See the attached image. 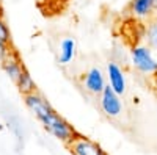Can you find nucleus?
<instances>
[{
	"label": "nucleus",
	"mask_w": 157,
	"mask_h": 155,
	"mask_svg": "<svg viewBox=\"0 0 157 155\" xmlns=\"http://www.w3.org/2000/svg\"><path fill=\"white\" fill-rule=\"evenodd\" d=\"M154 11H155V16H157V0H154Z\"/></svg>",
	"instance_id": "obj_15"
},
{
	"label": "nucleus",
	"mask_w": 157,
	"mask_h": 155,
	"mask_svg": "<svg viewBox=\"0 0 157 155\" xmlns=\"http://www.w3.org/2000/svg\"><path fill=\"white\" fill-rule=\"evenodd\" d=\"M24 102H25V107L35 114V118L43 124L46 130L55 138H58L61 143L68 144L77 135L75 128L66 119H63L41 94L33 93L29 96H24Z\"/></svg>",
	"instance_id": "obj_1"
},
{
	"label": "nucleus",
	"mask_w": 157,
	"mask_h": 155,
	"mask_svg": "<svg viewBox=\"0 0 157 155\" xmlns=\"http://www.w3.org/2000/svg\"><path fill=\"white\" fill-rule=\"evenodd\" d=\"M16 86H17L19 93H21L22 96H29V94L36 93L35 80L32 79V75L29 74V71H24V74L21 75V79L16 82Z\"/></svg>",
	"instance_id": "obj_10"
},
{
	"label": "nucleus",
	"mask_w": 157,
	"mask_h": 155,
	"mask_svg": "<svg viewBox=\"0 0 157 155\" xmlns=\"http://www.w3.org/2000/svg\"><path fill=\"white\" fill-rule=\"evenodd\" d=\"M130 58H132L134 68L140 74L152 77L157 72V60L154 58L152 49L148 47L146 44L134 46L132 50H130Z\"/></svg>",
	"instance_id": "obj_2"
},
{
	"label": "nucleus",
	"mask_w": 157,
	"mask_h": 155,
	"mask_svg": "<svg viewBox=\"0 0 157 155\" xmlns=\"http://www.w3.org/2000/svg\"><path fill=\"white\" fill-rule=\"evenodd\" d=\"M0 13H2V3H0Z\"/></svg>",
	"instance_id": "obj_16"
},
{
	"label": "nucleus",
	"mask_w": 157,
	"mask_h": 155,
	"mask_svg": "<svg viewBox=\"0 0 157 155\" xmlns=\"http://www.w3.org/2000/svg\"><path fill=\"white\" fill-rule=\"evenodd\" d=\"M2 128H3V125H2V124H0V130H2Z\"/></svg>",
	"instance_id": "obj_17"
},
{
	"label": "nucleus",
	"mask_w": 157,
	"mask_h": 155,
	"mask_svg": "<svg viewBox=\"0 0 157 155\" xmlns=\"http://www.w3.org/2000/svg\"><path fill=\"white\" fill-rule=\"evenodd\" d=\"M102 155H107V153H105V152H104V153H102Z\"/></svg>",
	"instance_id": "obj_18"
},
{
	"label": "nucleus",
	"mask_w": 157,
	"mask_h": 155,
	"mask_svg": "<svg viewBox=\"0 0 157 155\" xmlns=\"http://www.w3.org/2000/svg\"><path fill=\"white\" fill-rule=\"evenodd\" d=\"M2 66H3V71L6 72V75H8L14 83L21 79V75H22L24 71H25L24 64H22V61H21V58H19V54H17L14 49H13V50L10 52V55L2 61Z\"/></svg>",
	"instance_id": "obj_8"
},
{
	"label": "nucleus",
	"mask_w": 157,
	"mask_h": 155,
	"mask_svg": "<svg viewBox=\"0 0 157 155\" xmlns=\"http://www.w3.org/2000/svg\"><path fill=\"white\" fill-rule=\"evenodd\" d=\"M152 88H154V91L157 93V72L152 75Z\"/></svg>",
	"instance_id": "obj_14"
},
{
	"label": "nucleus",
	"mask_w": 157,
	"mask_h": 155,
	"mask_svg": "<svg viewBox=\"0 0 157 155\" xmlns=\"http://www.w3.org/2000/svg\"><path fill=\"white\" fill-rule=\"evenodd\" d=\"M105 86H107L105 75L99 68L88 69L82 77V88L91 96H101Z\"/></svg>",
	"instance_id": "obj_4"
},
{
	"label": "nucleus",
	"mask_w": 157,
	"mask_h": 155,
	"mask_svg": "<svg viewBox=\"0 0 157 155\" xmlns=\"http://www.w3.org/2000/svg\"><path fill=\"white\" fill-rule=\"evenodd\" d=\"M99 105H101V110L104 111V114L109 116V118H118V116L123 113L121 96L116 94L109 86V83L99 96Z\"/></svg>",
	"instance_id": "obj_3"
},
{
	"label": "nucleus",
	"mask_w": 157,
	"mask_h": 155,
	"mask_svg": "<svg viewBox=\"0 0 157 155\" xmlns=\"http://www.w3.org/2000/svg\"><path fill=\"white\" fill-rule=\"evenodd\" d=\"M66 146L72 155H102L104 153V150L101 149L98 143L91 141L90 138L80 133H77Z\"/></svg>",
	"instance_id": "obj_5"
},
{
	"label": "nucleus",
	"mask_w": 157,
	"mask_h": 155,
	"mask_svg": "<svg viewBox=\"0 0 157 155\" xmlns=\"http://www.w3.org/2000/svg\"><path fill=\"white\" fill-rule=\"evenodd\" d=\"M75 54H77V44L74 38H64L58 47V63L63 66H68L74 61Z\"/></svg>",
	"instance_id": "obj_9"
},
{
	"label": "nucleus",
	"mask_w": 157,
	"mask_h": 155,
	"mask_svg": "<svg viewBox=\"0 0 157 155\" xmlns=\"http://www.w3.org/2000/svg\"><path fill=\"white\" fill-rule=\"evenodd\" d=\"M11 50H13L11 44H5V42L0 41V61H3V60L10 55V52H11Z\"/></svg>",
	"instance_id": "obj_13"
},
{
	"label": "nucleus",
	"mask_w": 157,
	"mask_h": 155,
	"mask_svg": "<svg viewBox=\"0 0 157 155\" xmlns=\"http://www.w3.org/2000/svg\"><path fill=\"white\" fill-rule=\"evenodd\" d=\"M127 13L134 19L151 20L155 16L154 0H130V3L127 5Z\"/></svg>",
	"instance_id": "obj_7"
},
{
	"label": "nucleus",
	"mask_w": 157,
	"mask_h": 155,
	"mask_svg": "<svg viewBox=\"0 0 157 155\" xmlns=\"http://www.w3.org/2000/svg\"><path fill=\"white\" fill-rule=\"evenodd\" d=\"M145 41H146L148 47H151L152 50L157 52V16H154L146 25Z\"/></svg>",
	"instance_id": "obj_11"
},
{
	"label": "nucleus",
	"mask_w": 157,
	"mask_h": 155,
	"mask_svg": "<svg viewBox=\"0 0 157 155\" xmlns=\"http://www.w3.org/2000/svg\"><path fill=\"white\" fill-rule=\"evenodd\" d=\"M0 41L5 44H11V33H10L6 22L2 19V16H0Z\"/></svg>",
	"instance_id": "obj_12"
},
{
	"label": "nucleus",
	"mask_w": 157,
	"mask_h": 155,
	"mask_svg": "<svg viewBox=\"0 0 157 155\" xmlns=\"http://www.w3.org/2000/svg\"><path fill=\"white\" fill-rule=\"evenodd\" d=\"M107 80L109 86L113 89L116 94H120L121 97L127 91V82H126V75L121 66L115 61H109L107 64Z\"/></svg>",
	"instance_id": "obj_6"
}]
</instances>
